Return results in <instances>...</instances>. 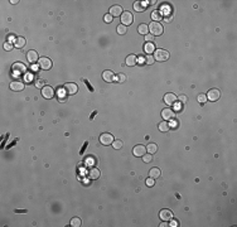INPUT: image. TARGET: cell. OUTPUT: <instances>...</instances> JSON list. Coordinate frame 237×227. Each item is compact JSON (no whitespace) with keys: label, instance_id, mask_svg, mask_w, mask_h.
<instances>
[{"label":"cell","instance_id":"cell-17","mask_svg":"<svg viewBox=\"0 0 237 227\" xmlns=\"http://www.w3.org/2000/svg\"><path fill=\"white\" fill-rule=\"evenodd\" d=\"M100 175H101V173L97 168H91V169L88 170V178L90 179H99Z\"/></svg>","mask_w":237,"mask_h":227},{"label":"cell","instance_id":"cell-41","mask_svg":"<svg viewBox=\"0 0 237 227\" xmlns=\"http://www.w3.org/2000/svg\"><path fill=\"white\" fill-rule=\"evenodd\" d=\"M168 226V223H167V221H164L163 223H160V227H167Z\"/></svg>","mask_w":237,"mask_h":227},{"label":"cell","instance_id":"cell-36","mask_svg":"<svg viewBox=\"0 0 237 227\" xmlns=\"http://www.w3.org/2000/svg\"><path fill=\"white\" fill-rule=\"evenodd\" d=\"M43 83H44L43 79H37V81H35V87H38V88L42 87V88H43V87H44Z\"/></svg>","mask_w":237,"mask_h":227},{"label":"cell","instance_id":"cell-40","mask_svg":"<svg viewBox=\"0 0 237 227\" xmlns=\"http://www.w3.org/2000/svg\"><path fill=\"white\" fill-rule=\"evenodd\" d=\"M179 101L180 102H187V96H184V95L179 96Z\"/></svg>","mask_w":237,"mask_h":227},{"label":"cell","instance_id":"cell-8","mask_svg":"<svg viewBox=\"0 0 237 227\" xmlns=\"http://www.w3.org/2000/svg\"><path fill=\"white\" fill-rule=\"evenodd\" d=\"M38 66H39L42 70H49L50 67H52V61L47 57H40L39 61H38Z\"/></svg>","mask_w":237,"mask_h":227},{"label":"cell","instance_id":"cell-26","mask_svg":"<svg viewBox=\"0 0 237 227\" xmlns=\"http://www.w3.org/2000/svg\"><path fill=\"white\" fill-rule=\"evenodd\" d=\"M138 32H139V34H144V35H146L148 34V32H149V27H148L146 24H140L138 27Z\"/></svg>","mask_w":237,"mask_h":227},{"label":"cell","instance_id":"cell-35","mask_svg":"<svg viewBox=\"0 0 237 227\" xmlns=\"http://www.w3.org/2000/svg\"><path fill=\"white\" fill-rule=\"evenodd\" d=\"M145 183H146V186H148V187H153L154 184H155V183H154V179H153V178H150V177L145 180Z\"/></svg>","mask_w":237,"mask_h":227},{"label":"cell","instance_id":"cell-22","mask_svg":"<svg viewBox=\"0 0 237 227\" xmlns=\"http://www.w3.org/2000/svg\"><path fill=\"white\" fill-rule=\"evenodd\" d=\"M169 129H170V124H169L168 121H162V123H159V130L162 133L169 131Z\"/></svg>","mask_w":237,"mask_h":227},{"label":"cell","instance_id":"cell-9","mask_svg":"<svg viewBox=\"0 0 237 227\" xmlns=\"http://www.w3.org/2000/svg\"><path fill=\"white\" fill-rule=\"evenodd\" d=\"M162 116H163V119L165 120V121H168V120H173L175 117V112L172 110V109H164V110L162 111Z\"/></svg>","mask_w":237,"mask_h":227},{"label":"cell","instance_id":"cell-31","mask_svg":"<svg viewBox=\"0 0 237 227\" xmlns=\"http://www.w3.org/2000/svg\"><path fill=\"white\" fill-rule=\"evenodd\" d=\"M143 160L145 162V163H150L151 160H153V154H144L143 155Z\"/></svg>","mask_w":237,"mask_h":227},{"label":"cell","instance_id":"cell-16","mask_svg":"<svg viewBox=\"0 0 237 227\" xmlns=\"http://www.w3.org/2000/svg\"><path fill=\"white\" fill-rule=\"evenodd\" d=\"M133 153H134L135 157H143V155L146 153V148L145 146H143V145H136L134 148Z\"/></svg>","mask_w":237,"mask_h":227},{"label":"cell","instance_id":"cell-20","mask_svg":"<svg viewBox=\"0 0 237 227\" xmlns=\"http://www.w3.org/2000/svg\"><path fill=\"white\" fill-rule=\"evenodd\" d=\"M25 45V38L24 37H16L14 40V47L15 48H23Z\"/></svg>","mask_w":237,"mask_h":227},{"label":"cell","instance_id":"cell-13","mask_svg":"<svg viewBox=\"0 0 237 227\" xmlns=\"http://www.w3.org/2000/svg\"><path fill=\"white\" fill-rule=\"evenodd\" d=\"M27 60L29 63H35L39 61V58H38V53L35 50H28L27 52Z\"/></svg>","mask_w":237,"mask_h":227},{"label":"cell","instance_id":"cell-6","mask_svg":"<svg viewBox=\"0 0 237 227\" xmlns=\"http://www.w3.org/2000/svg\"><path fill=\"white\" fill-rule=\"evenodd\" d=\"M207 100L209 101H217L219 97H221V91L217 90V88H212V90H209L207 92Z\"/></svg>","mask_w":237,"mask_h":227},{"label":"cell","instance_id":"cell-24","mask_svg":"<svg viewBox=\"0 0 237 227\" xmlns=\"http://www.w3.org/2000/svg\"><path fill=\"white\" fill-rule=\"evenodd\" d=\"M146 150L149 154H155L156 151H158V145H156L155 143H150V144H148Z\"/></svg>","mask_w":237,"mask_h":227},{"label":"cell","instance_id":"cell-25","mask_svg":"<svg viewBox=\"0 0 237 227\" xmlns=\"http://www.w3.org/2000/svg\"><path fill=\"white\" fill-rule=\"evenodd\" d=\"M163 18V14H162V11H159V10H154L153 13H151V19L154 20V22H160V19Z\"/></svg>","mask_w":237,"mask_h":227},{"label":"cell","instance_id":"cell-11","mask_svg":"<svg viewBox=\"0 0 237 227\" xmlns=\"http://www.w3.org/2000/svg\"><path fill=\"white\" fill-rule=\"evenodd\" d=\"M178 100V97L175 96V94H172V92H168V94L164 95V102H165L167 105H174V102Z\"/></svg>","mask_w":237,"mask_h":227},{"label":"cell","instance_id":"cell-7","mask_svg":"<svg viewBox=\"0 0 237 227\" xmlns=\"http://www.w3.org/2000/svg\"><path fill=\"white\" fill-rule=\"evenodd\" d=\"M133 20H134V16H133V14H131L130 11H124L121 14V23H122V25H130L131 23H133Z\"/></svg>","mask_w":237,"mask_h":227},{"label":"cell","instance_id":"cell-34","mask_svg":"<svg viewBox=\"0 0 237 227\" xmlns=\"http://www.w3.org/2000/svg\"><path fill=\"white\" fill-rule=\"evenodd\" d=\"M197 100L199 101L201 104H203V102H206V101H207V96L204 94H199V95H198V97H197Z\"/></svg>","mask_w":237,"mask_h":227},{"label":"cell","instance_id":"cell-32","mask_svg":"<svg viewBox=\"0 0 237 227\" xmlns=\"http://www.w3.org/2000/svg\"><path fill=\"white\" fill-rule=\"evenodd\" d=\"M116 81H117L118 83H124V82L126 81V76H125L124 73H118L117 77H116Z\"/></svg>","mask_w":237,"mask_h":227},{"label":"cell","instance_id":"cell-15","mask_svg":"<svg viewBox=\"0 0 237 227\" xmlns=\"http://www.w3.org/2000/svg\"><path fill=\"white\" fill-rule=\"evenodd\" d=\"M24 87H25V85L22 81H13L10 83V90L11 91H22V90H24Z\"/></svg>","mask_w":237,"mask_h":227},{"label":"cell","instance_id":"cell-30","mask_svg":"<svg viewBox=\"0 0 237 227\" xmlns=\"http://www.w3.org/2000/svg\"><path fill=\"white\" fill-rule=\"evenodd\" d=\"M126 32H128V28H126V25H122V24L117 25V33H118V34H125Z\"/></svg>","mask_w":237,"mask_h":227},{"label":"cell","instance_id":"cell-29","mask_svg":"<svg viewBox=\"0 0 237 227\" xmlns=\"http://www.w3.org/2000/svg\"><path fill=\"white\" fill-rule=\"evenodd\" d=\"M71 226L72 227H79L81 226V220H79L78 217H73L71 220Z\"/></svg>","mask_w":237,"mask_h":227},{"label":"cell","instance_id":"cell-14","mask_svg":"<svg viewBox=\"0 0 237 227\" xmlns=\"http://www.w3.org/2000/svg\"><path fill=\"white\" fill-rule=\"evenodd\" d=\"M159 217L162 218L163 221H170L173 218V213H172V211H169V209H162L159 213Z\"/></svg>","mask_w":237,"mask_h":227},{"label":"cell","instance_id":"cell-38","mask_svg":"<svg viewBox=\"0 0 237 227\" xmlns=\"http://www.w3.org/2000/svg\"><path fill=\"white\" fill-rule=\"evenodd\" d=\"M104 20L106 23H111L112 22V16L110 15V14H106V15H105V18H104Z\"/></svg>","mask_w":237,"mask_h":227},{"label":"cell","instance_id":"cell-3","mask_svg":"<svg viewBox=\"0 0 237 227\" xmlns=\"http://www.w3.org/2000/svg\"><path fill=\"white\" fill-rule=\"evenodd\" d=\"M13 73L15 76H20V74H24L27 73V66L24 65L22 62H16L14 63V66H13Z\"/></svg>","mask_w":237,"mask_h":227},{"label":"cell","instance_id":"cell-39","mask_svg":"<svg viewBox=\"0 0 237 227\" xmlns=\"http://www.w3.org/2000/svg\"><path fill=\"white\" fill-rule=\"evenodd\" d=\"M145 40L149 43V42H153L154 40V35H151V34H146L145 35Z\"/></svg>","mask_w":237,"mask_h":227},{"label":"cell","instance_id":"cell-27","mask_svg":"<svg viewBox=\"0 0 237 227\" xmlns=\"http://www.w3.org/2000/svg\"><path fill=\"white\" fill-rule=\"evenodd\" d=\"M141 61H143V63H146V65H153L155 60L151 54H146L145 57H141Z\"/></svg>","mask_w":237,"mask_h":227},{"label":"cell","instance_id":"cell-33","mask_svg":"<svg viewBox=\"0 0 237 227\" xmlns=\"http://www.w3.org/2000/svg\"><path fill=\"white\" fill-rule=\"evenodd\" d=\"M112 146H114L115 149H121V148H122V141H121V140H114Z\"/></svg>","mask_w":237,"mask_h":227},{"label":"cell","instance_id":"cell-2","mask_svg":"<svg viewBox=\"0 0 237 227\" xmlns=\"http://www.w3.org/2000/svg\"><path fill=\"white\" fill-rule=\"evenodd\" d=\"M149 31L151 33V35H160L163 34V25L159 22H153L149 24Z\"/></svg>","mask_w":237,"mask_h":227},{"label":"cell","instance_id":"cell-10","mask_svg":"<svg viewBox=\"0 0 237 227\" xmlns=\"http://www.w3.org/2000/svg\"><path fill=\"white\" fill-rule=\"evenodd\" d=\"M42 96H43L44 99H52L53 96H54V91H53V88L50 87V86H44L43 88H42Z\"/></svg>","mask_w":237,"mask_h":227},{"label":"cell","instance_id":"cell-37","mask_svg":"<svg viewBox=\"0 0 237 227\" xmlns=\"http://www.w3.org/2000/svg\"><path fill=\"white\" fill-rule=\"evenodd\" d=\"M4 49H5V50L13 49V44L10 43V42H6V43H4Z\"/></svg>","mask_w":237,"mask_h":227},{"label":"cell","instance_id":"cell-12","mask_svg":"<svg viewBox=\"0 0 237 227\" xmlns=\"http://www.w3.org/2000/svg\"><path fill=\"white\" fill-rule=\"evenodd\" d=\"M122 13H124V11H122V8H121L120 5H114V6L110 8V10H109V14L111 15L112 18H114V16H118V15H121Z\"/></svg>","mask_w":237,"mask_h":227},{"label":"cell","instance_id":"cell-4","mask_svg":"<svg viewBox=\"0 0 237 227\" xmlns=\"http://www.w3.org/2000/svg\"><path fill=\"white\" fill-rule=\"evenodd\" d=\"M63 90H65V92L68 95H75V94H77V91H78V86L76 85L75 82H68V83H65Z\"/></svg>","mask_w":237,"mask_h":227},{"label":"cell","instance_id":"cell-21","mask_svg":"<svg viewBox=\"0 0 237 227\" xmlns=\"http://www.w3.org/2000/svg\"><path fill=\"white\" fill-rule=\"evenodd\" d=\"M136 61H138V58H136V56L135 54H130V56H128L126 57V65L128 66H135L136 65Z\"/></svg>","mask_w":237,"mask_h":227},{"label":"cell","instance_id":"cell-42","mask_svg":"<svg viewBox=\"0 0 237 227\" xmlns=\"http://www.w3.org/2000/svg\"><path fill=\"white\" fill-rule=\"evenodd\" d=\"M178 225V222L177 221H172V223H170V226H173V227H175Z\"/></svg>","mask_w":237,"mask_h":227},{"label":"cell","instance_id":"cell-19","mask_svg":"<svg viewBox=\"0 0 237 227\" xmlns=\"http://www.w3.org/2000/svg\"><path fill=\"white\" fill-rule=\"evenodd\" d=\"M148 5V1H136L134 3V9L136 11H144Z\"/></svg>","mask_w":237,"mask_h":227},{"label":"cell","instance_id":"cell-1","mask_svg":"<svg viewBox=\"0 0 237 227\" xmlns=\"http://www.w3.org/2000/svg\"><path fill=\"white\" fill-rule=\"evenodd\" d=\"M154 60L159 62H165L169 60V52L165 49H156L154 53Z\"/></svg>","mask_w":237,"mask_h":227},{"label":"cell","instance_id":"cell-23","mask_svg":"<svg viewBox=\"0 0 237 227\" xmlns=\"http://www.w3.org/2000/svg\"><path fill=\"white\" fill-rule=\"evenodd\" d=\"M160 174H162V173H160L159 168H151V169L149 170V177H150V178H153V179L159 178Z\"/></svg>","mask_w":237,"mask_h":227},{"label":"cell","instance_id":"cell-18","mask_svg":"<svg viewBox=\"0 0 237 227\" xmlns=\"http://www.w3.org/2000/svg\"><path fill=\"white\" fill-rule=\"evenodd\" d=\"M102 78H104V81H106V82H112L114 79H115V74H114L112 71H105L102 73Z\"/></svg>","mask_w":237,"mask_h":227},{"label":"cell","instance_id":"cell-5","mask_svg":"<svg viewBox=\"0 0 237 227\" xmlns=\"http://www.w3.org/2000/svg\"><path fill=\"white\" fill-rule=\"evenodd\" d=\"M100 143H101L102 145H112V143H114V136H112V134H109V133L101 134V136H100Z\"/></svg>","mask_w":237,"mask_h":227},{"label":"cell","instance_id":"cell-28","mask_svg":"<svg viewBox=\"0 0 237 227\" xmlns=\"http://www.w3.org/2000/svg\"><path fill=\"white\" fill-rule=\"evenodd\" d=\"M154 49H155L154 43H145V45H144V50H145V53H146V54L153 53V52H154Z\"/></svg>","mask_w":237,"mask_h":227}]
</instances>
